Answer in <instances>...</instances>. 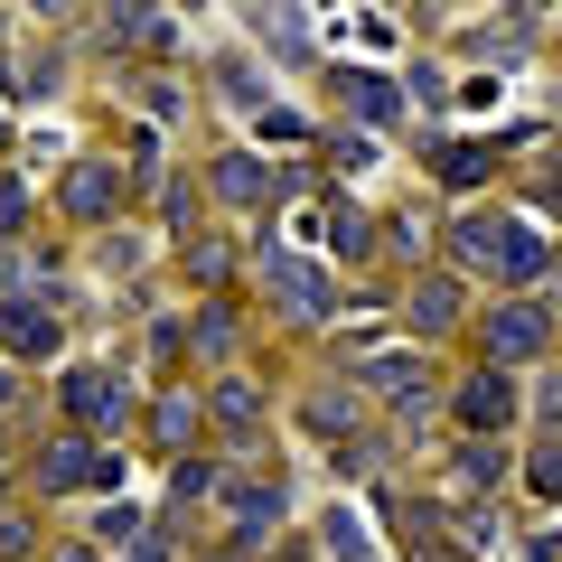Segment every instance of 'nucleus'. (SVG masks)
<instances>
[{
	"instance_id": "423d86ee",
	"label": "nucleus",
	"mask_w": 562,
	"mask_h": 562,
	"mask_svg": "<svg viewBox=\"0 0 562 562\" xmlns=\"http://www.w3.org/2000/svg\"><path fill=\"white\" fill-rule=\"evenodd\" d=\"M535 487H553V497H562V450H543V460H535Z\"/></svg>"
},
{
	"instance_id": "39448f33",
	"label": "nucleus",
	"mask_w": 562,
	"mask_h": 562,
	"mask_svg": "<svg viewBox=\"0 0 562 562\" xmlns=\"http://www.w3.org/2000/svg\"><path fill=\"white\" fill-rule=\"evenodd\" d=\"M328 543H338L347 562H366V535H357V525H347V516H328Z\"/></svg>"
},
{
	"instance_id": "f257e3e1",
	"label": "nucleus",
	"mask_w": 562,
	"mask_h": 562,
	"mask_svg": "<svg viewBox=\"0 0 562 562\" xmlns=\"http://www.w3.org/2000/svg\"><path fill=\"white\" fill-rule=\"evenodd\" d=\"M66 413H76V422H113L122 413V384L113 375H76V384H66Z\"/></svg>"
},
{
	"instance_id": "20e7f679",
	"label": "nucleus",
	"mask_w": 562,
	"mask_h": 562,
	"mask_svg": "<svg viewBox=\"0 0 562 562\" xmlns=\"http://www.w3.org/2000/svg\"><path fill=\"white\" fill-rule=\"evenodd\" d=\"M469 413H479V422H506V384H469Z\"/></svg>"
},
{
	"instance_id": "7ed1b4c3",
	"label": "nucleus",
	"mask_w": 562,
	"mask_h": 562,
	"mask_svg": "<svg viewBox=\"0 0 562 562\" xmlns=\"http://www.w3.org/2000/svg\"><path fill=\"white\" fill-rule=\"evenodd\" d=\"M0 338H10V347H47L57 328H47V319H20V310H10V328H0Z\"/></svg>"
},
{
	"instance_id": "f03ea898",
	"label": "nucleus",
	"mask_w": 562,
	"mask_h": 562,
	"mask_svg": "<svg viewBox=\"0 0 562 562\" xmlns=\"http://www.w3.org/2000/svg\"><path fill=\"white\" fill-rule=\"evenodd\" d=\"M487 338H497V357H525V347L543 338V319H535V310H506V319L487 328Z\"/></svg>"
}]
</instances>
